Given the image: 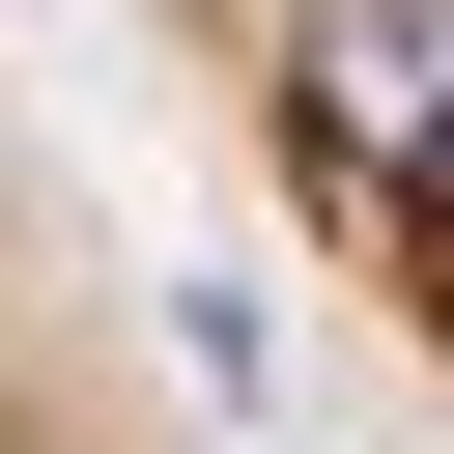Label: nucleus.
Instances as JSON below:
<instances>
[{"instance_id": "f257e3e1", "label": "nucleus", "mask_w": 454, "mask_h": 454, "mask_svg": "<svg viewBox=\"0 0 454 454\" xmlns=\"http://www.w3.org/2000/svg\"><path fill=\"white\" fill-rule=\"evenodd\" d=\"M199 170L454 397V0H114Z\"/></svg>"}]
</instances>
